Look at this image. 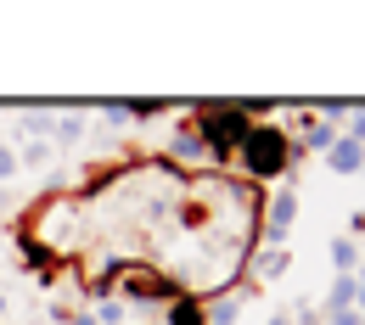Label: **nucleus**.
Masks as SVG:
<instances>
[{
    "label": "nucleus",
    "mask_w": 365,
    "mask_h": 325,
    "mask_svg": "<svg viewBox=\"0 0 365 325\" xmlns=\"http://www.w3.org/2000/svg\"><path fill=\"white\" fill-rule=\"evenodd\" d=\"M197 135H202V151L214 157V163H230L236 151H242V140L253 129V112L242 107V101H208V107H197Z\"/></svg>",
    "instance_id": "f257e3e1"
},
{
    "label": "nucleus",
    "mask_w": 365,
    "mask_h": 325,
    "mask_svg": "<svg viewBox=\"0 0 365 325\" xmlns=\"http://www.w3.org/2000/svg\"><path fill=\"white\" fill-rule=\"evenodd\" d=\"M236 157H242V174H253L259 186H270V180H281L292 169V140H287L281 124H253Z\"/></svg>",
    "instance_id": "f03ea898"
},
{
    "label": "nucleus",
    "mask_w": 365,
    "mask_h": 325,
    "mask_svg": "<svg viewBox=\"0 0 365 325\" xmlns=\"http://www.w3.org/2000/svg\"><path fill=\"white\" fill-rule=\"evenodd\" d=\"M118 292H124V303H169L180 286H175V275H163V270L124 264V270H118Z\"/></svg>",
    "instance_id": "7ed1b4c3"
},
{
    "label": "nucleus",
    "mask_w": 365,
    "mask_h": 325,
    "mask_svg": "<svg viewBox=\"0 0 365 325\" xmlns=\"http://www.w3.org/2000/svg\"><path fill=\"white\" fill-rule=\"evenodd\" d=\"M292 219H298V191L281 186V191L270 196V208H264V241H270V247H281V241H287V230H292Z\"/></svg>",
    "instance_id": "20e7f679"
},
{
    "label": "nucleus",
    "mask_w": 365,
    "mask_h": 325,
    "mask_svg": "<svg viewBox=\"0 0 365 325\" xmlns=\"http://www.w3.org/2000/svg\"><path fill=\"white\" fill-rule=\"evenodd\" d=\"M326 163H331V174H360L365 169V146L349 140V135H337V146L326 151Z\"/></svg>",
    "instance_id": "39448f33"
},
{
    "label": "nucleus",
    "mask_w": 365,
    "mask_h": 325,
    "mask_svg": "<svg viewBox=\"0 0 365 325\" xmlns=\"http://www.w3.org/2000/svg\"><path fill=\"white\" fill-rule=\"evenodd\" d=\"M337 135H343L337 124H326V118H309V112H304V146H309V151H331Z\"/></svg>",
    "instance_id": "423d86ee"
},
{
    "label": "nucleus",
    "mask_w": 365,
    "mask_h": 325,
    "mask_svg": "<svg viewBox=\"0 0 365 325\" xmlns=\"http://www.w3.org/2000/svg\"><path fill=\"white\" fill-rule=\"evenodd\" d=\"M287 264H292V258H287L281 247H259V258H253V286H259V280L287 275Z\"/></svg>",
    "instance_id": "0eeeda50"
},
{
    "label": "nucleus",
    "mask_w": 365,
    "mask_h": 325,
    "mask_svg": "<svg viewBox=\"0 0 365 325\" xmlns=\"http://www.w3.org/2000/svg\"><path fill=\"white\" fill-rule=\"evenodd\" d=\"M331 270L337 275H360V247L349 235H331Z\"/></svg>",
    "instance_id": "6e6552de"
},
{
    "label": "nucleus",
    "mask_w": 365,
    "mask_h": 325,
    "mask_svg": "<svg viewBox=\"0 0 365 325\" xmlns=\"http://www.w3.org/2000/svg\"><path fill=\"white\" fill-rule=\"evenodd\" d=\"M236 314H242V297H236V292L214 297V303H202V320H208V325H236Z\"/></svg>",
    "instance_id": "1a4fd4ad"
},
{
    "label": "nucleus",
    "mask_w": 365,
    "mask_h": 325,
    "mask_svg": "<svg viewBox=\"0 0 365 325\" xmlns=\"http://www.w3.org/2000/svg\"><path fill=\"white\" fill-rule=\"evenodd\" d=\"M169 157H208V151H202V135H197V124H180V129L169 135Z\"/></svg>",
    "instance_id": "9d476101"
},
{
    "label": "nucleus",
    "mask_w": 365,
    "mask_h": 325,
    "mask_svg": "<svg viewBox=\"0 0 365 325\" xmlns=\"http://www.w3.org/2000/svg\"><path fill=\"white\" fill-rule=\"evenodd\" d=\"M169 325H208V320H202V303H197V297H175Z\"/></svg>",
    "instance_id": "9b49d317"
},
{
    "label": "nucleus",
    "mask_w": 365,
    "mask_h": 325,
    "mask_svg": "<svg viewBox=\"0 0 365 325\" xmlns=\"http://www.w3.org/2000/svg\"><path fill=\"white\" fill-rule=\"evenodd\" d=\"M23 258H29V270H51L56 264V252H51L46 241H34V235H23Z\"/></svg>",
    "instance_id": "f8f14e48"
},
{
    "label": "nucleus",
    "mask_w": 365,
    "mask_h": 325,
    "mask_svg": "<svg viewBox=\"0 0 365 325\" xmlns=\"http://www.w3.org/2000/svg\"><path fill=\"white\" fill-rule=\"evenodd\" d=\"M152 124V118H163V101H124V124Z\"/></svg>",
    "instance_id": "ddd939ff"
},
{
    "label": "nucleus",
    "mask_w": 365,
    "mask_h": 325,
    "mask_svg": "<svg viewBox=\"0 0 365 325\" xmlns=\"http://www.w3.org/2000/svg\"><path fill=\"white\" fill-rule=\"evenodd\" d=\"M124 320V297H101L96 303V325H118Z\"/></svg>",
    "instance_id": "4468645a"
},
{
    "label": "nucleus",
    "mask_w": 365,
    "mask_h": 325,
    "mask_svg": "<svg viewBox=\"0 0 365 325\" xmlns=\"http://www.w3.org/2000/svg\"><path fill=\"white\" fill-rule=\"evenodd\" d=\"M17 163H23V157H17L11 146H0V180H11V174H17Z\"/></svg>",
    "instance_id": "2eb2a0df"
},
{
    "label": "nucleus",
    "mask_w": 365,
    "mask_h": 325,
    "mask_svg": "<svg viewBox=\"0 0 365 325\" xmlns=\"http://www.w3.org/2000/svg\"><path fill=\"white\" fill-rule=\"evenodd\" d=\"M292 325H320V314H309V309H304V314H292Z\"/></svg>",
    "instance_id": "dca6fc26"
},
{
    "label": "nucleus",
    "mask_w": 365,
    "mask_h": 325,
    "mask_svg": "<svg viewBox=\"0 0 365 325\" xmlns=\"http://www.w3.org/2000/svg\"><path fill=\"white\" fill-rule=\"evenodd\" d=\"M264 325H292V314H270V320H264Z\"/></svg>",
    "instance_id": "f3484780"
},
{
    "label": "nucleus",
    "mask_w": 365,
    "mask_h": 325,
    "mask_svg": "<svg viewBox=\"0 0 365 325\" xmlns=\"http://www.w3.org/2000/svg\"><path fill=\"white\" fill-rule=\"evenodd\" d=\"M0 314H6V297H0Z\"/></svg>",
    "instance_id": "a211bd4d"
}]
</instances>
